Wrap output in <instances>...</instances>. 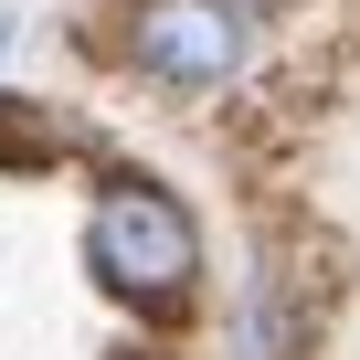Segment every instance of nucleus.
<instances>
[{
	"label": "nucleus",
	"instance_id": "2",
	"mask_svg": "<svg viewBox=\"0 0 360 360\" xmlns=\"http://www.w3.org/2000/svg\"><path fill=\"white\" fill-rule=\"evenodd\" d=\"M106 64L169 106L223 96L255 64V11H233V0H106Z\"/></svg>",
	"mask_w": 360,
	"mask_h": 360
},
{
	"label": "nucleus",
	"instance_id": "1",
	"mask_svg": "<svg viewBox=\"0 0 360 360\" xmlns=\"http://www.w3.org/2000/svg\"><path fill=\"white\" fill-rule=\"evenodd\" d=\"M85 276L138 328L191 318L202 307V212L159 169H96L85 180Z\"/></svg>",
	"mask_w": 360,
	"mask_h": 360
},
{
	"label": "nucleus",
	"instance_id": "6",
	"mask_svg": "<svg viewBox=\"0 0 360 360\" xmlns=\"http://www.w3.org/2000/svg\"><path fill=\"white\" fill-rule=\"evenodd\" d=\"M0 64H11V11H0Z\"/></svg>",
	"mask_w": 360,
	"mask_h": 360
},
{
	"label": "nucleus",
	"instance_id": "5",
	"mask_svg": "<svg viewBox=\"0 0 360 360\" xmlns=\"http://www.w3.org/2000/svg\"><path fill=\"white\" fill-rule=\"evenodd\" d=\"M96 360H169V349H159V339H138V328H127V339H106V349H96Z\"/></svg>",
	"mask_w": 360,
	"mask_h": 360
},
{
	"label": "nucleus",
	"instance_id": "7",
	"mask_svg": "<svg viewBox=\"0 0 360 360\" xmlns=\"http://www.w3.org/2000/svg\"><path fill=\"white\" fill-rule=\"evenodd\" d=\"M233 11H276V0H233Z\"/></svg>",
	"mask_w": 360,
	"mask_h": 360
},
{
	"label": "nucleus",
	"instance_id": "4",
	"mask_svg": "<svg viewBox=\"0 0 360 360\" xmlns=\"http://www.w3.org/2000/svg\"><path fill=\"white\" fill-rule=\"evenodd\" d=\"M64 159H75V127L43 96H0V180H43Z\"/></svg>",
	"mask_w": 360,
	"mask_h": 360
},
{
	"label": "nucleus",
	"instance_id": "3",
	"mask_svg": "<svg viewBox=\"0 0 360 360\" xmlns=\"http://www.w3.org/2000/svg\"><path fill=\"white\" fill-rule=\"evenodd\" d=\"M307 349V286L286 255H255L244 276V360H297Z\"/></svg>",
	"mask_w": 360,
	"mask_h": 360
}]
</instances>
